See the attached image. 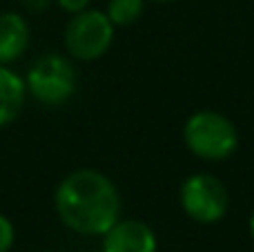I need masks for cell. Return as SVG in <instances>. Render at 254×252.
Returning <instances> with one entry per match:
<instances>
[{"label":"cell","instance_id":"obj_1","mask_svg":"<svg viewBox=\"0 0 254 252\" xmlns=\"http://www.w3.org/2000/svg\"><path fill=\"white\" fill-rule=\"evenodd\" d=\"M54 208L63 226L71 232L103 237L121 219V194L107 174L80 168L58 183Z\"/></svg>","mask_w":254,"mask_h":252},{"label":"cell","instance_id":"obj_2","mask_svg":"<svg viewBox=\"0 0 254 252\" xmlns=\"http://www.w3.org/2000/svg\"><path fill=\"white\" fill-rule=\"evenodd\" d=\"M183 141L194 156L203 161H225L239 145V132L225 114L198 110L185 121Z\"/></svg>","mask_w":254,"mask_h":252},{"label":"cell","instance_id":"obj_3","mask_svg":"<svg viewBox=\"0 0 254 252\" xmlns=\"http://www.w3.org/2000/svg\"><path fill=\"white\" fill-rule=\"evenodd\" d=\"M27 94L49 107L65 105L76 92L78 71L74 61L63 54H45L29 67L25 76Z\"/></svg>","mask_w":254,"mask_h":252},{"label":"cell","instance_id":"obj_4","mask_svg":"<svg viewBox=\"0 0 254 252\" xmlns=\"http://www.w3.org/2000/svg\"><path fill=\"white\" fill-rule=\"evenodd\" d=\"M112 20L101 9H85L74 13L65 27V47L74 61L92 63L103 58L114 43Z\"/></svg>","mask_w":254,"mask_h":252},{"label":"cell","instance_id":"obj_5","mask_svg":"<svg viewBox=\"0 0 254 252\" xmlns=\"http://www.w3.org/2000/svg\"><path fill=\"white\" fill-rule=\"evenodd\" d=\"M183 212L196 223H216L230 210V192L219 177L207 172L190 174L179 190Z\"/></svg>","mask_w":254,"mask_h":252},{"label":"cell","instance_id":"obj_6","mask_svg":"<svg viewBox=\"0 0 254 252\" xmlns=\"http://www.w3.org/2000/svg\"><path fill=\"white\" fill-rule=\"evenodd\" d=\"M154 230L138 219H119L103 235V252H156Z\"/></svg>","mask_w":254,"mask_h":252},{"label":"cell","instance_id":"obj_7","mask_svg":"<svg viewBox=\"0 0 254 252\" xmlns=\"http://www.w3.org/2000/svg\"><path fill=\"white\" fill-rule=\"evenodd\" d=\"M29 25L20 13H0V65H9V63L18 61L29 47Z\"/></svg>","mask_w":254,"mask_h":252},{"label":"cell","instance_id":"obj_8","mask_svg":"<svg viewBox=\"0 0 254 252\" xmlns=\"http://www.w3.org/2000/svg\"><path fill=\"white\" fill-rule=\"evenodd\" d=\"M27 85L9 65H0V127L13 123L25 107Z\"/></svg>","mask_w":254,"mask_h":252},{"label":"cell","instance_id":"obj_9","mask_svg":"<svg viewBox=\"0 0 254 252\" xmlns=\"http://www.w3.org/2000/svg\"><path fill=\"white\" fill-rule=\"evenodd\" d=\"M145 0H110L107 2V18L114 27H129L143 16Z\"/></svg>","mask_w":254,"mask_h":252},{"label":"cell","instance_id":"obj_10","mask_svg":"<svg viewBox=\"0 0 254 252\" xmlns=\"http://www.w3.org/2000/svg\"><path fill=\"white\" fill-rule=\"evenodd\" d=\"M13 241H16V228L9 221V217H4V214L0 212V252L11 250Z\"/></svg>","mask_w":254,"mask_h":252},{"label":"cell","instance_id":"obj_11","mask_svg":"<svg viewBox=\"0 0 254 252\" xmlns=\"http://www.w3.org/2000/svg\"><path fill=\"white\" fill-rule=\"evenodd\" d=\"M89 2L92 0H56V4L63 9V11H67V13H80V11H85V9H89Z\"/></svg>","mask_w":254,"mask_h":252},{"label":"cell","instance_id":"obj_12","mask_svg":"<svg viewBox=\"0 0 254 252\" xmlns=\"http://www.w3.org/2000/svg\"><path fill=\"white\" fill-rule=\"evenodd\" d=\"M22 4H25V9H29L31 13H43L49 9L52 0H22Z\"/></svg>","mask_w":254,"mask_h":252},{"label":"cell","instance_id":"obj_13","mask_svg":"<svg viewBox=\"0 0 254 252\" xmlns=\"http://www.w3.org/2000/svg\"><path fill=\"white\" fill-rule=\"evenodd\" d=\"M248 228H250V235H252V239H254V212L250 214V221H248Z\"/></svg>","mask_w":254,"mask_h":252},{"label":"cell","instance_id":"obj_14","mask_svg":"<svg viewBox=\"0 0 254 252\" xmlns=\"http://www.w3.org/2000/svg\"><path fill=\"white\" fill-rule=\"evenodd\" d=\"M149 2H170V0H149Z\"/></svg>","mask_w":254,"mask_h":252}]
</instances>
